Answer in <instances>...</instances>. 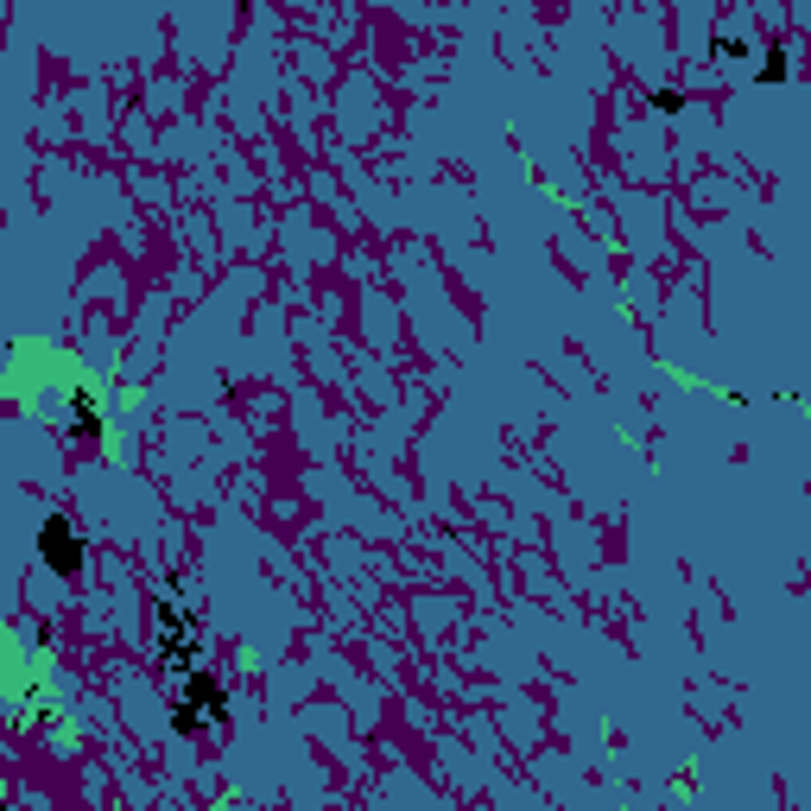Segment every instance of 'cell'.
I'll return each mask as SVG.
<instances>
[{
	"mask_svg": "<svg viewBox=\"0 0 811 811\" xmlns=\"http://www.w3.org/2000/svg\"><path fill=\"white\" fill-rule=\"evenodd\" d=\"M38 551L64 570V577H77L83 570V539H77V527H70V514H51L45 527H38Z\"/></svg>",
	"mask_w": 811,
	"mask_h": 811,
	"instance_id": "6da1fadb",
	"label": "cell"
},
{
	"mask_svg": "<svg viewBox=\"0 0 811 811\" xmlns=\"http://www.w3.org/2000/svg\"><path fill=\"white\" fill-rule=\"evenodd\" d=\"M197 703H203L216 723L229 716V710H222V691H216V678H190V703H184V710H197Z\"/></svg>",
	"mask_w": 811,
	"mask_h": 811,
	"instance_id": "7a4b0ae2",
	"label": "cell"
},
{
	"mask_svg": "<svg viewBox=\"0 0 811 811\" xmlns=\"http://www.w3.org/2000/svg\"><path fill=\"white\" fill-rule=\"evenodd\" d=\"M77 437H102V418H96V400L89 394L77 400Z\"/></svg>",
	"mask_w": 811,
	"mask_h": 811,
	"instance_id": "3957f363",
	"label": "cell"
}]
</instances>
